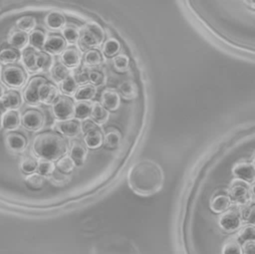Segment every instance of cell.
<instances>
[{
  "label": "cell",
  "instance_id": "cell-1",
  "mask_svg": "<svg viewBox=\"0 0 255 254\" xmlns=\"http://www.w3.org/2000/svg\"><path fill=\"white\" fill-rule=\"evenodd\" d=\"M164 174L161 166L151 159H140L128 172V185L139 196H150L163 186Z\"/></svg>",
  "mask_w": 255,
  "mask_h": 254
},
{
  "label": "cell",
  "instance_id": "cell-2",
  "mask_svg": "<svg viewBox=\"0 0 255 254\" xmlns=\"http://www.w3.org/2000/svg\"><path fill=\"white\" fill-rule=\"evenodd\" d=\"M68 150L65 138L53 131H45L37 134L32 143L33 153L40 159L58 160Z\"/></svg>",
  "mask_w": 255,
  "mask_h": 254
},
{
  "label": "cell",
  "instance_id": "cell-3",
  "mask_svg": "<svg viewBox=\"0 0 255 254\" xmlns=\"http://www.w3.org/2000/svg\"><path fill=\"white\" fill-rule=\"evenodd\" d=\"M92 254H139L136 245L126 238L102 239L92 248Z\"/></svg>",
  "mask_w": 255,
  "mask_h": 254
},
{
  "label": "cell",
  "instance_id": "cell-4",
  "mask_svg": "<svg viewBox=\"0 0 255 254\" xmlns=\"http://www.w3.org/2000/svg\"><path fill=\"white\" fill-rule=\"evenodd\" d=\"M105 31L96 22L86 23L80 30V46L83 49L99 47L104 43Z\"/></svg>",
  "mask_w": 255,
  "mask_h": 254
},
{
  "label": "cell",
  "instance_id": "cell-5",
  "mask_svg": "<svg viewBox=\"0 0 255 254\" xmlns=\"http://www.w3.org/2000/svg\"><path fill=\"white\" fill-rule=\"evenodd\" d=\"M231 202L233 201L237 205L244 206L253 201L254 193H253V184L249 188L248 185L241 180H234L231 183L229 193H228Z\"/></svg>",
  "mask_w": 255,
  "mask_h": 254
},
{
  "label": "cell",
  "instance_id": "cell-6",
  "mask_svg": "<svg viewBox=\"0 0 255 254\" xmlns=\"http://www.w3.org/2000/svg\"><path fill=\"white\" fill-rule=\"evenodd\" d=\"M2 81L10 88L18 89L24 86L26 83L27 75L25 71L18 66H7L2 70Z\"/></svg>",
  "mask_w": 255,
  "mask_h": 254
},
{
  "label": "cell",
  "instance_id": "cell-7",
  "mask_svg": "<svg viewBox=\"0 0 255 254\" xmlns=\"http://www.w3.org/2000/svg\"><path fill=\"white\" fill-rule=\"evenodd\" d=\"M52 110L57 121H67L74 118L75 103L69 97H59L52 105Z\"/></svg>",
  "mask_w": 255,
  "mask_h": 254
},
{
  "label": "cell",
  "instance_id": "cell-8",
  "mask_svg": "<svg viewBox=\"0 0 255 254\" xmlns=\"http://www.w3.org/2000/svg\"><path fill=\"white\" fill-rule=\"evenodd\" d=\"M218 224L223 231L228 233L238 230L241 226L240 212L237 209L226 210L220 215Z\"/></svg>",
  "mask_w": 255,
  "mask_h": 254
},
{
  "label": "cell",
  "instance_id": "cell-9",
  "mask_svg": "<svg viewBox=\"0 0 255 254\" xmlns=\"http://www.w3.org/2000/svg\"><path fill=\"white\" fill-rule=\"evenodd\" d=\"M45 123L44 115L35 109H30L26 111L21 117L22 126L30 131L40 130Z\"/></svg>",
  "mask_w": 255,
  "mask_h": 254
},
{
  "label": "cell",
  "instance_id": "cell-10",
  "mask_svg": "<svg viewBox=\"0 0 255 254\" xmlns=\"http://www.w3.org/2000/svg\"><path fill=\"white\" fill-rule=\"evenodd\" d=\"M47 80L44 77H33L27 84L25 90H24V100L28 105L31 106H37L40 104L39 101V89L40 87L46 83Z\"/></svg>",
  "mask_w": 255,
  "mask_h": 254
},
{
  "label": "cell",
  "instance_id": "cell-11",
  "mask_svg": "<svg viewBox=\"0 0 255 254\" xmlns=\"http://www.w3.org/2000/svg\"><path fill=\"white\" fill-rule=\"evenodd\" d=\"M232 174L237 177L238 180L253 184L255 178V169L253 162L240 161L236 163L232 168Z\"/></svg>",
  "mask_w": 255,
  "mask_h": 254
},
{
  "label": "cell",
  "instance_id": "cell-12",
  "mask_svg": "<svg viewBox=\"0 0 255 254\" xmlns=\"http://www.w3.org/2000/svg\"><path fill=\"white\" fill-rule=\"evenodd\" d=\"M55 128L61 133L68 137H75L81 132V124L77 120L67 121H56Z\"/></svg>",
  "mask_w": 255,
  "mask_h": 254
},
{
  "label": "cell",
  "instance_id": "cell-13",
  "mask_svg": "<svg viewBox=\"0 0 255 254\" xmlns=\"http://www.w3.org/2000/svg\"><path fill=\"white\" fill-rule=\"evenodd\" d=\"M81 50L75 46L66 47V49L61 54V61L64 66L68 69H76L80 66L81 63Z\"/></svg>",
  "mask_w": 255,
  "mask_h": 254
},
{
  "label": "cell",
  "instance_id": "cell-14",
  "mask_svg": "<svg viewBox=\"0 0 255 254\" xmlns=\"http://www.w3.org/2000/svg\"><path fill=\"white\" fill-rule=\"evenodd\" d=\"M5 142L8 149L15 153L23 152L28 144L27 138L18 132H9L6 134Z\"/></svg>",
  "mask_w": 255,
  "mask_h": 254
},
{
  "label": "cell",
  "instance_id": "cell-15",
  "mask_svg": "<svg viewBox=\"0 0 255 254\" xmlns=\"http://www.w3.org/2000/svg\"><path fill=\"white\" fill-rule=\"evenodd\" d=\"M22 106V97L17 91H9L0 98V112L8 110H17Z\"/></svg>",
  "mask_w": 255,
  "mask_h": 254
},
{
  "label": "cell",
  "instance_id": "cell-16",
  "mask_svg": "<svg viewBox=\"0 0 255 254\" xmlns=\"http://www.w3.org/2000/svg\"><path fill=\"white\" fill-rule=\"evenodd\" d=\"M101 105L109 112H116L121 105L120 94L112 89L105 90L101 96Z\"/></svg>",
  "mask_w": 255,
  "mask_h": 254
},
{
  "label": "cell",
  "instance_id": "cell-17",
  "mask_svg": "<svg viewBox=\"0 0 255 254\" xmlns=\"http://www.w3.org/2000/svg\"><path fill=\"white\" fill-rule=\"evenodd\" d=\"M59 98V90L52 83H44L39 89V101L45 105H53Z\"/></svg>",
  "mask_w": 255,
  "mask_h": 254
},
{
  "label": "cell",
  "instance_id": "cell-18",
  "mask_svg": "<svg viewBox=\"0 0 255 254\" xmlns=\"http://www.w3.org/2000/svg\"><path fill=\"white\" fill-rule=\"evenodd\" d=\"M43 48L49 55H59L66 49V41L61 36L52 35L47 37Z\"/></svg>",
  "mask_w": 255,
  "mask_h": 254
},
{
  "label": "cell",
  "instance_id": "cell-19",
  "mask_svg": "<svg viewBox=\"0 0 255 254\" xmlns=\"http://www.w3.org/2000/svg\"><path fill=\"white\" fill-rule=\"evenodd\" d=\"M8 44L17 51H23L29 44V36L19 30L12 31L8 36Z\"/></svg>",
  "mask_w": 255,
  "mask_h": 254
},
{
  "label": "cell",
  "instance_id": "cell-20",
  "mask_svg": "<svg viewBox=\"0 0 255 254\" xmlns=\"http://www.w3.org/2000/svg\"><path fill=\"white\" fill-rule=\"evenodd\" d=\"M21 124V117L17 111L8 110L2 115V127L7 130H15Z\"/></svg>",
  "mask_w": 255,
  "mask_h": 254
},
{
  "label": "cell",
  "instance_id": "cell-21",
  "mask_svg": "<svg viewBox=\"0 0 255 254\" xmlns=\"http://www.w3.org/2000/svg\"><path fill=\"white\" fill-rule=\"evenodd\" d=\"M70 154H71V158L73 159L76 165H82L86 161V158L88 155V149L80 141L74 140L70 148Z\"/></svg>",
  "mask_w": 255,
  "mask_h": 254
},
{
  "label": "cell",
  "instance_id": "cell-22",
  "mask_svg": "<svg viewBox=\"0 0 255 254\" xmlns=\"http://www.w3.org/2000/svg\"><path fill=\"white\" fill-rule=\"evenodd\" d=\"M21 61L27 71L30 73H36L38 72L37 66H36V58H37V52L33 48H26L24 49L20 54Z\"/></svg>",
  "mask_w": 255,
  "mask_h": 254
},
{
  "label": "cell",
  "instance_id": "cell-23",
  "mask_svg": "<svg viewBox=\"0 0 255 254\" xmlns=\"http://www.w3.org/2000/svg\"><path fill=\"white\" fill-rule=\"evenodd\" d=\"M231 205V200L228 194L220 193L213 197L210 201V209L214 213L222 214L226 210H228L229 206Z\"/></svg>",
  "mask_w": 255,
  "mask_h": 254
},
{
  "label": "cell",
  "instance_id": "cell-24",
  "mask_svg": "<svg viewBox=\"0 0 255 254\" xmlns=\"http://www.w3.org/2000/svg\"><path fill=\"white\" fill-rule=\"evenodd\" d=\"M91 117L93 119V122L96 125L103 126L105 125L109 118H110V112L107 111L101 103H92V111H91Z\"/></svg>",
  "mask_w": 255,
  "mask_h": 254
},
{
  "label": "cell",
  "instance_id": "cell-25",
  "mask_svg": "<svg viewBox=\"0 0 255 254\" xmlns=\"http://www.w3.org/2000/svg\"><path fill=\"white\" fill-rule=\"evenodd\" d=\"M44 21L46 26L51 30H60L66 25L65 16L58 11H52L48 13Z\"/></svg>",
  "mask_w": 255,
  "mask_h": 254
},
{
  "label": "cell",
  "instance_id": "cell-26",
  "mask_svg": "<svg viewBox=\"0 0 255 254\" xmlns=\"http://www.w3.org/2000/svg\"><path fill=\"white\" fill-rule=\"evenodd\" d=\"M97 93V88L92 84H85L81 87H78L74 99L77 102H90L95 98Z\"/></svg>",
  "mask_w": 255,
  "mask_h": 254
},
{
  "label": "cell",
  "instance_id": "cell-27",
  "mask_svg": "<svg viewBox=\"0 0 255 254\" xmlns=\"http://www.w3.org/2000/svg\"><path fill=\"white\" fill-rule=\"evenodd\" d=\"M120 96H122L125 100H134L138 96L137 86L132 81H125L119 86Z\"/></svg>",
  "mask_w": 255,
  "mask_h": 254
},
{
  "label": "cell",
  "instance_id": "cell-28",
  "mask_svg": "<svg viewBox=\"0 0 255 254\" xmlns=\"http://www.w3.org/2000/svg\"><path fill=\"white\" fill-rule=\"evenodd\" d=\"M104 135L102 131L97 127L84 135V141L89 148H98L103 144Z\"/></svg>",
  "mask_w": 255,
  "mask_h": 254
},
{
  "label": "cell",
  "instance_id": "cell-29",
  "mask_svg": "<svg viewBox=\"0 0 255 254\" xmlns=\"http://www.w3.org/2000/svg\"><path fill=\"white\" fill-rule=\"evenodd\" d=\"M49 72H50V74H51L52 79H53L56 83H58V84H60L61 82H63L68 76L71 75L69 69H68L66 66H64L62 63H60V62L54 63Z\"/></svg>",
  "mask_w": 255,
  "mask_h": 254
},
{
  "label": "cell",
  "instance_id": "cell-30",
  "mask_svg": "<svg viewBox=\"0 0 255 254\" xmlns=\"http://www.w3.org/2000/svg\"><path fill=\"white\" fill-rule=\"evenodd\" d=\"M53 58L46 52H37L36 66L38 72H48L53 66Z\"/></svg>",
  "mask_w": 255,
  "mask_h": 254
},
{
  "label": "cell",
  "instance_id": "cell-31",
  "mask_svg": "<svg viewBox=\"0 0 255 254\" xmlns=\"http://www.w3.org/2000/svg\"><path fill=\"white\" fill-rule=\"evenodd\" d=\"M19 60H20V52L11 47L4 48L0 51V63L3 65L13 64Z\"/></svg>",
  "mask_w": 255,
  "mask_h": 254
},
{
  "label": "cell",
  "instance_id": "cell-32",
  "mask_svg": "<svg viewBox=\"0 0 255 254\" xmlns=\"http://www.w3.org/2000/svg\"><path fill=\"white\" fill-rule=\"evenodd\" d=\"M29 44L33 49H42L45 45L47 35L44 31L40 29L33 30L29 35Z\"/></svg>",
  "mask_w": 255,
  "mask_h": 254
},
{
  "label": "cell",
  "instance_id": "cell-33",
  "mask_svg": "<svg viewBox=\"0 0 255 254\" xmlns=\"http://www.w3.org/2000/svg\"><path fill=\"white\" fill-rule=\"evenodd\" d=\"M36 24H37V21L33 16H23L17 19L16 21L17 29L26 34L31 33L33 30H35Z\"/></svg>",
  "mask_w": 255,
  "mask_h": 254
},
{
  "label": "cell",
  "instance_id": "cell-34",
  "mask_svg": "<svg viewBox=\"0 0 255 254\" xmlns=\"http://www.w3.org/2000/svg\"><path fill=\"white\" fill-rule=\"evenodd\" d=\"M120 50H121V44L115 38H109L103 44V53L105 56L109 58L116 57L120 53Z\"/></svg>",
  "mask_w": 255,
  "mask_h": 254
},
{
  "label": "cell",
  "instance_id": "cell-35",
  "mask_svg": "<svg viewBox=\"0 0 255 254\" xmlns=\"http://www.w3.org/2000/svg\"><path fill=\"white\" fill-rule=\"evenodd\" d=\"M92 103L91 102H77L75 104L74 117L78 120H87L91 116Z\"/></svg>",
  "mask_w": 255,
  "mask_h": 254
},
{
  "label": "cell",
  "instance_id": "cell-36",
  "mask_svg": "<svg viewBox=\"0 0 255 254\" xmlns=\"http://www.w3.org/2000/svg\"><path fill=\"white\" fill-rule=\"evenodd\" d=\"M25 184L28 188L33 189V190H38L41 189L44 185H45V177L40 175L37 172L31 173V174H27L25 176Z\"/></svg>",
  "mask_w": 255,
  "mask_h": 254
},
{
  "label": "cell",
  "instance_id": "cell-37",
  "mask_svg": "<svg viewBox=\"0 0 255 254\" xmlns=\"http://www.w3.org/2000/svg\"><path fill=\"white\" fill-rule=\"evenodd\" d=\"M62 34L64 36V40L69 44H76L80 39V30L74 25H65L62 28Z\"/></svg>",
  "mask_w": 255,
  "mask_h": 254
},
{
  "label": "cell",
  "instance_id": "cell-38",
  "mask_svg": "<svg viewBox=\"0 0 255 254\" xmlns=\"http://www.w3.org/2000/svg\"><path fill=\"white\" fill-rule=\"evenodd\" d=\"M121 140H122V136H121V133L120 131L118 130H110L108 131L105 136H104V144L108 147V148H111V149H115L117 148L120 143H121Z\"/></svg>",
  "mask_w": 255,
  "mask_h": 254
},
{
  "label": "cell",
  "instance_id": "cell-39",
  "mask_svg": "<svg viewBox=\"0 0 255 254\" xmlns=\"http://www.w3.org/2000/svg\"><path fill=\"white\" fill-rule=\"evenodd\" d=\"M60 89L65 95L72 96L75 95L78 89V83L76 82L75 78L72 75H70L63 82L60 83Z\"/></svg>",
  "mask_w": 255,
  "mask_h": 254
},
{
  "label": "cell",
  "instance_id": "cell-40",
  "mask_svg": "<svg viewBox=\"0 0 255 254\" xmlns=\"http://www.w3.org/2000/svg\"><path fill=\"white\" fill-rule=\"evenodd\" d=\"M113 65H114V68L117 72L126 73L128 70L129 59L125 54H118L113 59Z\"/></svg>",
  "mask_w": 255,
  "mask_h": 254
},
{
  "label": "cell",
  "instance_id": "cell-41",
  "mask_svg": "<svg viewBox=\"0 0 255 254\" xmlns=\"http://www.w3.org/2000/svg\"><path fill=\"white\" fill-rule=\"evenodd\" d=\"M55 170V164L51 160L47 159H39L37 160V173H39L42 176H48L51 175Z\"/></svg>",
  "mask_w": 255,
  "mask_h": 254
},
{
  "label": "cell",
  "instance_id": "cell-42",
  "mask_svg": "<svg viewBox=\"0 0 255 254\" xmlns=\"http://www.w3.org/2000/svg\"><path fill=\"white\" fill-rule=\"evenodd\" d=\"M76 164L69 155L62 156L56 162V167L63 173H70L74 170Z\"/></svg>",
  "mask_w": 255,
  "mask_h": 254
},
{
  "label": "cell",
  "instance_id": "cell-43",
  "mask_svg": "<svg viewBox=\"0 0 255 254\" xmlns=\"http://www.w3.org/2000/svg\"><path fill=\"white\" fill-rule=\"evenodd\" d=\"M84 61L88 66H99L103 62V57L98 50H88L84 56Z\"/></svg>",
  "mask_w": 255,
  "mask_h": 254
},
{
  "label": "cell",
  "instance_id": "cell-44",
  "mask_svg": "<svg viewBox=\"0 0 255 254\" xmlns=\"http://www.w3.org/2000/svg\"><path fill=\"white\" fill-rule=\"evenodd\" d=\"M20 169L25 174H31L37 170V160L33 157H23L20 161Z\"/></svg>",
  "mask_w": 255,
  "mask_h": 254
},
{
  "label": "cell",
  "instance_id": "cell-45",
  "mask_svg": "<svg viewBox=\"0 0 255 254\" xmlns=\"http://www.w3.org/2000/svg\"><path fill=\"white\" fill-rule=\"evenodd\" d=\"M221 254H243L241 245L235 240L227 241L221 250Z\"/></svg>",
  "mask_w": 255,
  "mask_h": 254
},
{
  "label": "cell",
  "instance_id": "cell-46",
  "mask_svg": "<svg viewBox=\"0 0 255 254\" xmlns=\"http://www.w3.org/2000/svg\"><path fill=\"white\" fill-rule=\"evenodd\" d=\"M238 237L245 241H249V240H254L255 238V227L253 224H249L246 225L244 227H242L239 232H238Z\"/></svg>",
  "mask_w": 255,
  "mask_h": 254
},
{
  "label": "cell",
  "instance_id": "cell-47",
  "mask_svg": "<svg viewBox=\"0 0 255 254\" xmlns=\"http://www.w3.org/2000/svg\"><path fill=\"white\" fill-rule=\"evenodd\" d=\"M89 81L96 88L103 86L106 83V77L102 72L99 71H89Z\"/></svg>",
  "mask_w": 255,
  "mask_h": 254
},
{
  "label": "cell",
  "instance_id": "cell-48",
  "mask_svg": "<svg viewBox=\"0 0 255 254\" xmlns=\"http://www.w3.org/2000/svg\"><path fill=\"white\" fill-rule=\"evenodd\" d=\"M76 82L79 84H84L87 83L89 81V70H87L86 68H76V72L74 73V75H72Z\"/></svg>",
  "mask_w": 255,
  "mask_h": 254
},
{
  "label": "cell",
  "instance_id": "cell-49",
  "mask_svg": "<svg viewBox=\"0 0 255 254\" xmlns=\"http://www.w3.org/2000/svg\"><path fill=\"white\" fill-rule=\"evenodd\" d=\"M240 215H242L244 220L250 222L251 224L253 223V220H254V204H253V201L251 203H248L247 205H244Z\"/></svg>",
  "mask_w": 255,
  "mask_h": 254
},
{
  "label": "cell",
  "instance_id": "cell-50",
  "mask_svg": "<svg viewBox=\"0 0 255 254\" xmlns=\"http://www.w3.org/2000/svg\"><path fill=\"white\" fill-rule=\"evenodd\" d=\"M244 254H255V242L254 240L245 241L241 247Z\"/></svg>",
  "mask_w": 255,
  "mask_h": 254
},
{
  "label": "cell",
  "instance_id": "cell-51",
  "mask_svg": "<svg viewBox=\"0 0 255 254\" xmlns=\"http://www.w3.org/2000/svg\"><path fill=\"white\" fill-rule=\"evenodd\" d=\"M97 125L93 122V121H85L82 125H81V132H83L84 134L97 128Z\"/></svg>",
  "mask_w": 255,
  "mask_h": 254
},
{
  "label": "cell",
  "instance_id": "cell-52",
  "mask_svg": "<svg viewBox=\"0 0 255 254\" xmlns=\"http://www.w3.org/2000/svg\"><path fill=\"white\" fill-rule=\"evenodd\" d=\"M4 94H5V89H4V87L0 84V98H2Z\"/></svg>",
  "mask_w": 255,
  "mask_h": 254
},
{
  "label": "cell",
  "instance_id": "cell-53",
  "mask_svg": "<svg viewBox=\"0 0 255 254\" xmlns=\"http://www.w3.org/2000/svg\"><path fill=\"white\" fill-rule=\"evenodd\" d=\"M1 127H2V114L0 112V129H1Z\"/></svg>",
  "mask_w": 255,
  "mask_h": 254
}]
</instances>
